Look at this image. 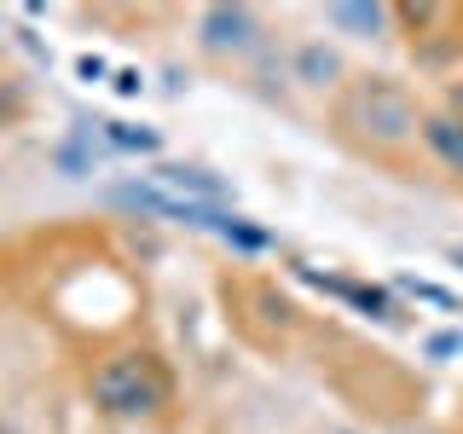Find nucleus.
Masks as SVG:
<instances>
[{"label":"nucleus","instance_id":"nucleus-2","mask_svg":"<svg viewBox=\"0 0 463 434\" xmlns=\"http://www.w3.org/2000/svg\"><path fill=\"white\" fill-rule=\"evenodd\" d=\"M87 394L105 417H156L174 394V376L156 354L145 347H128V354L99 359L93 376H87Z\"/></svg>","mask_w":463,"mask_h":434},{"label":"nucleus","instance_id":"nucleus-4","mask_svg":"<svg viewBox=\"0 0 463 434\" xmlns=\"http://www.w3.org/2000/svg\"><path fill=\"white\" fill-rule=\"evenodd\" d=\"M417 139L429 145V156H434L446 174H463V116H458V110H423Z\"/></svg>","mask_w":463,"mask_h":434},{"label":"nucleus","instance_id":"nucleus-8","mask_svg":"<svg viewBox=\"0 0 463 434\" xmlns=\"http://www.w3.org/2000/svg\"><path fill=\"white\" fill-rule=\"evenodd\" d=\"M105 145H116V151H156V134L134 122H105Z\"/></svg>","mask_w":463,"mask_h":434},{"label":"nucleus","instance_id":"nucleus-1","mask_svg":"<svg viewBox=\"0 0 463 434\" xmlns=\"http://www.w3.org/2000/svg\"><path fill=\"white\" fill-rule=\"evenodd\" d=\"M417 122H423V110H417L411 93L388 76H359V81H347L342 99H336V134L347 145H359L365 156H388V163H394L405 145L417 139Z\"/></svg>","mask_w":463,"mask_h":434},{"label":"nucleus","instance_id":"nucleus-7","mask_svg":"<svg viewBox=\"0 0 463 434\" xmlns=\"http://www.w3.org/2000/svg\"><path fill=\"white\" fill-rule=\"evenodd\" d=\"M325 18L342 24V29H359V35H376V29L394 24V6H330Z\"/></svg>","mask_w":463,"mask_h":434},{"label":"nucleus","instance_id":"nucleus-5","mask_svg":"<svg viewBox=\"0 0 463 434\" xmlns=\"http://www.w3.org/2000/svg\"><path fill=\"white\" fill-rule=\"evenodd\" d=\"M145 180L163 185V192L192 197V203H214V209H226V180H214L209 168H151Z\"/></svg>","mask_w":463,"mask_h":434},{"label":"nucleus","instance_id":"nucleus-10","mask_svg":"<svg viewBox=\"0 0 463 434\" xmlns=\"http://www.w3.org/2000/svg\"><path fill=\"white\" fill-rule=\"evenodd\" d=\"M0 52H6V35H0Z\"/></svg>","mask_w":463,"mask_h":434},{"label":"nucleus","instance_id":"nucleus-3","mask_svg":"<svg viewBox=\"0 0 463 434\" xmlns=\"http://www.w3.org/2000/svg\"><path fill=\"white\" fill-rule=\"evenodd\" d=\"M197 35L209 52H250L260 41V18L250 6H209L197 18Z\"/></svg>","mask_w":463,"mask_h":434},{"label":"nucleus","instance_id":"nucleus-9","mask_svg":"<svg viewBox=\"0 0 463 434\" xmlns=\"http://www.w3.org/2000/svg\"><path fill=\"white\" fill-rule=\"evenodd\" d=\"M330 434H354V429H330Z\"/></svg>","mask_w":463,"mask_h":434},{"label":"nucleus","instance_id":"nucleus-6","mask_svg":"<svg viewBox=\"0 0 463 434\" xmlns=\"http://www.w3.org/2000/svg\"><path fill=\"white\" fill-rule=\"evenodd\" d=\"M296 76L307 81V87H330V76H342V64H336V52H330V47L307 41V47L296 52Z\"/></svg>","mask_w":463,"mask_h":434}]
</instances>
